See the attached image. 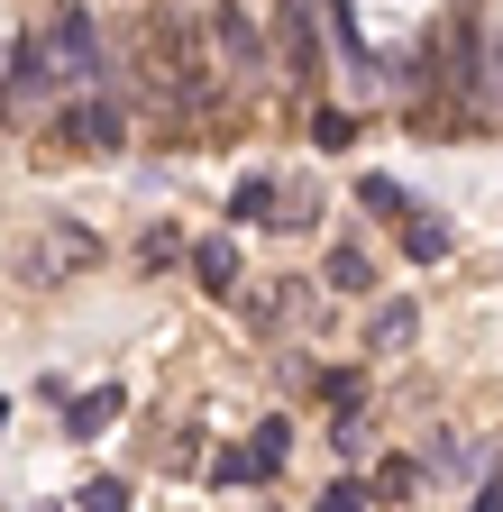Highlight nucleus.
I'll return each mask as SVG.
<instances>
[{"label": "nucleus", "mask_w": 503, "mask_h": 512, "mask_svg": "<svg viewBox=\"0 0 503 512\" xmlns=\"http://www.w3.org/2000/svg\"><path fill=\"white\" fill-rule=\"evenodd\" d=\"M275 202H284V183H275V174H238V192H229V220H238V229H257V220L275 229Z\"/></svg>", "instance_id": "0eeeda50"}, {"label": "nucleus", "mask_w": 503, "mask_h": 512, "mask_svg": "<svg viewBox=\"0 0 503 512\" xmlns=\"http://www.w3.org/2000/svg\"><path fill=\"white\" fill-rule=\"evenodd\" d=\"M119 403H129L119 384H92V394H83V403L65 412V430H74V439H92V430H110V421H119Z\"/></svg>", "instance_id": "f8f14e48"}, {"label": "nucleus", "mask_w": 503, "mask_h": 512, "mask_svg": "<svg viewBox=\"0 0 503 512\" xmlns=\"http://www.w3.org/2000/svg\"><path fill=\"white\" fill-rule=\"evenodd\" d=\"M193 275H202V293H238V247L229 238H202L193 247Z\"/></svg>", "instance_id": "9b49d317"}, {"label": "nucleus", "mask_w": 503, "mask_h": 512, "mask_svg": "<svg viewBox=\"0 0 503 512\" xmlns=\"http://www.w3.org/2000/svg\"><path fill=\"white\" fill-rule=\"evenodd\" d=\"M421 339V311L412 302H385V311H375V330H366V357H403Z\"/></svg>", "instance_id": "6e6552de"}, {"label": "nucleus", "mask_w": 503, "mask_h": 512, "mask_svg": "<svg viewBox=\"0 0 503 512\" xmlns=\"http://www.w3.org/2000/svg\"><path fill=\"white\" fill-rule=\"evenodd\" d=\"M311 147H330V156L357 147V119H348V110H321V119H311Z\"/></svg>", "instance_id": "a211bd4d"}, {"label": "nucleus", "mask_w": 503, "mask_h": 512, "mask_svg": "<svg viewBox=\"0 0 503 512\" xmlns=\"http://www.w3.org/2000/svg\"><path fill=\"white\" fill-rule=\"evenodd\" d=\"M55 74H46V55H37V37L28 46H10V74H0V92H10V101H37Z\"/></svg>", "instance_id": "9d476101"}, {"label": "nucleus", "mask_w": 503, "mask_h": 512, "mask_svg": "<svg viewBox=\"0 0 503 512\" xmlns=\"http://www.w3.org/2000/svg\"><path fill=\"white\" fill-rule=\"evenodd\" d=\"M55 147H83V156H119V147H129V119H119V101H74L65 119H55Z\"/></svg>", "instance_id": "423d86ee"}, {"label": "nucleus", "mask_w": 503, "mask_h": 512, "mask_svg": "<svg viewBox=\"0 0 503 512\" xmlns=\"http://www.w3.org/2000/svg\"><path fill=\"white\" fill-rule=\"evenodd\" d=\"M211 46H220V74L247 92V83H266L275 74V37L238 10V0H211Z\"/></svg>", "instance_id": "f03ea898"}, {"label": "nucleus", "mask_w": 503, "mask_h": 512, "mask_svg": "<svg viewBox=\"0 0 503 512\" xmlns=\"http://www.w3.org/2000/svg\"><path fill=\"white\" fill-rule=\"evenodd\" d=\"M284 458H293V421L275 412V421H257L247 448H220L211 458V485H266V476H284Z\"/></svg>", "instance_id": "20e7f679"}, {"label": "nucleus", "mask_w": 503, "mask_h": 512, "mask_svg": "<svg viewBox=\"0 0 503 512\" xmlns=\"http://www.w3.org/2000/svg\"><path fill=\"white\" fill-rule=\"evenodd\" d=\"M403 256L412 266H439V256H449V220H412L403 211Z\"/></svg>", "instance_id": "4468645a"}, {"label": "nucleus", "mask_w": 503, "mask_h": 512, "mask_svg": "<svg viewBox=\"0 0 503 512\" xmlns=\"http://www.w3.org/2000/svg\"><path fill=\"white\" fill-rule=\"evenodd\" d=\"M330 293H375V266L357 247H330Z\"/></svg>", "instance_id": "2eb2a0df"}, {"label": "nucleus", "mask_w": 503, "mask_h": 512, "mask_svg": "<svg viewBox=\"0 0 503 512\" xmlns=\"http://www.w3.org/2000/svg\"><path fill=\"white\" fill-rule=\"evenodd\" d=\"M357 211H366V220H403V211H412V192H403L394 174H366V183H357Z\"/></svg>", "instance_id": "ddd939ff"}, {"label": "nucleus", "mask_w": 503, "mask_h": 512, "mask_svg": "<svg viewBox=\"0 0 503 512\" xmlns=\"http://www.w3.org/2000/svg\"><path fill=\"white\" fill-rule=\"evenodd\" d=\"M174 256H193V247H183V229H147V238H138V266H174Z\"/></svg>", "instance_id": "6ab92c4d"}, {"label": "nucleus", "mask_w": 503, "mask_h": 512, "mask_svg": "<svg viewBox=\"0 0 503 512\" xmlns=\"http://www.w3.org/2000/svg\"><path fill=\"white\" fill-rule=\"evenodd\" d=\"M412 485H421L412 458H385V467H375V494H412Z\"/></svg>", "instance_id": "412c9836"}, {"label": "nucleus", "mask_w": 503, "mask_h": 512, "mask_svg": "<svg viewBox=\"0 0 503 512\" xmlns=\"http://www.w3.org/2000/svg\"><path fill=\"white\" fill-rule=\"evenodd\" d=\"M476 512H503V476H485V485H476Z\"/></svg>", "instance_id": "4be33fe9"}, {"label": "nucleus", "mask_w": 503, "mask_h": 512, "mask_svg": "<svg viewBox=\"0 0 503 512\" xmlns=\"http://www.w3.org/2000/svg\"><path fill=\"white\" fill-rule=\"evenodd\" d=\"M74 503H83V512H119V503H129V476H92Z\"/></svg>", "instance_id": "aec40b11"}, {"label": "nucleus", "mask_w": 503, "mask_h": 512, "mask_svg": "<svg viewBox=\"0 0 503 512\" xmlns=\"http://www.w3.org/2000/svg\"><path fill=\"white\" fill-rule=\"evenodd\" d=\"M275 74H293V83H321V10L311 0H275Z\"/></svg>", "instance_id": "39448f33"}, {"label": "nucleus", "mask_w": 503, "mask_h": 512, "mask_svg": "<svg viewBox=\"0 0 503 512\" xmlns=\"http://www.w3.org/2000/svg\"><path fill=\"white\" fill-rule=\"evenodd\" d=\"M430 467H458V476H476V467H485V448H476V439H458V430H439V439H430Z\"/></svg>", "instance_id": "dca6fc26"}, {"label": "nucleus", "mask_w": 503, "mask_h": 512, "mask_svg": "<svg viewBox=\"0 0 503 512\" xmlns=\"http://www.w3.org/2000/svg\"><path fill=\"white\" fill-rule=\"evenodd\" d=\"M284 311H293V284H247L238 293V320H247V330H284Z\"/></svg>", "instance_id": "1a4fd4ad"}, {"label": "nucleus", "mask_w": 503, "mask_h": 512, "mask_svg": "<svg viewBox=\"0 0 503 512\" xmlns=\"http://www.w3.org/2000/svg\"><path fill=\"white\" fill-rule=\"evenodd\" d=\"M375 503V476H339L330 494H321V512H366Z\"/></svg>", "instance_id": "f3484780"}, {"label": "nucleus", "mask_w": 503, "mask_h": 512, "mask_svg": "<svg viewBox=\"0 0 503 512\" xmlns=\"http://www.w3.org/2000/svg\"><path fill=\"white\" fill-rule=\"evenodd\" d=\"M37 55H46L55 83H92L101 64H110V37H101V19L83 10V0H55V19L37 28Z\"/></svg>", "instance_id": "f257e3e1"}, {"label": "nucleus", "mask_w": 503, "mask_h": 512, "mask_svg": "<svg viewBox=\"0 0 503 512\" xmlns=\"http://www.w3.org/2000/svg\"><path fill=\"white\" fill-rule=\"evenodd\" d=\"M101 256V238L83 229V220H46L28 247H19V284H65V275H83Z\"/></svg>", "instance_id": "7ed1b4c3"}]
</instances>
